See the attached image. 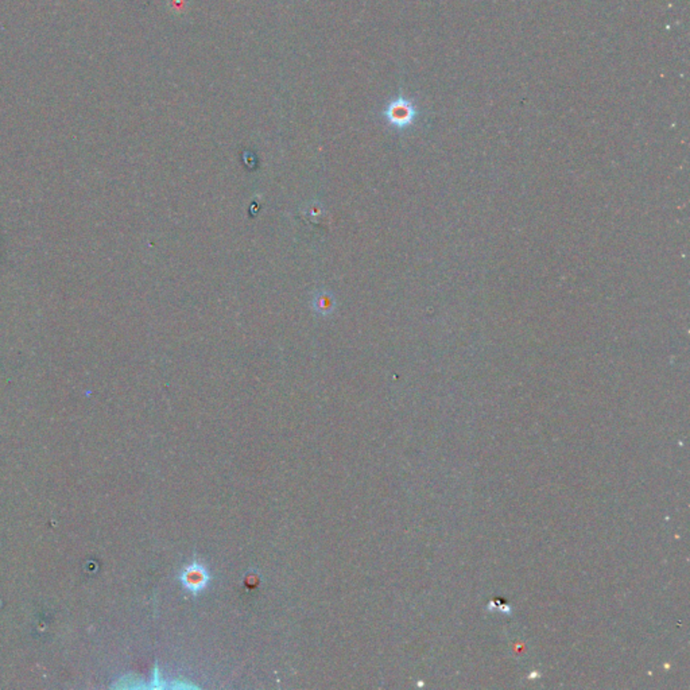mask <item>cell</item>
Returning a JSON list of instances; mask_svg holds the SVG:
<instances>
[{
    "mask_svg": "<svg viewBox=\"0 0 690 690\" xmlns=\"http://www.w3.org/2000/svg\"><path fill=\"white\" fill-rule=\"evenodd\" d=\"M417 115H418V113H417V108H415L413 101L409 100L403 96H399L395 100L391 101L387 110H386V116H387L390 123L392 126L398 127V128L410 126L414 122Z\"/></svg>",
    "mask_w": 690,
    "mask_h": 690,
    "instance_id": "obj_1",
    "label": "cell"
}]
</instances>
